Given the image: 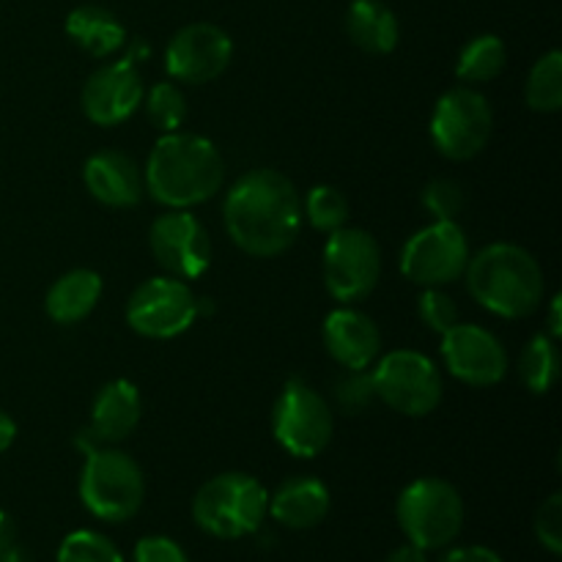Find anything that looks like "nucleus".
Masks as SVG:
<instances>
[{"instance_id":"f257e3e1","label":"nucleus","mask_w":562,"mask_h":562,"mask_svg":"<svg viewBox=\"0 0 562 562\" xmlns=\"http://www.w3.org/2000/svg\"><path fill=\"white\" fill-rule=\"evenodd\" d=\"M223 220L234 245L247 256H283L302 228L300 192L280 170H250L225 195Z\"/></svg>"},{"instance_id":"f03ea898","label":"nucleus","mask_w":562,"mask_h":562,"mask_svg":"<svg viewBox=\"0 0 562 562\" xmlns=\"http://www.w3.org/2000/svg\"><path fill=\"white\" fill-rule=\"evenodd\" d=\"M143 181L148 195L162 206L192 209L223 190V154L209 137L168 132L154 143Z\"/></svg>"},{"instance_id":"7ed1b4c3","label":"nucleus","mask_w":562,"mask_h":562,"mask_svg":"<svg viewBox=\"0 0 562 562\" xmlns=\"http://www.w3.org/2000/svg\"><path fill=\"white\" fill-rule=\"evenodd\" d=\"M464 280L475 302L503 318L532 316L547 294L538 258L514 241H494L470 256Z\"/></svg>"},{"instance_id":"20e7f679","label":"nucleus","mask_w":562,"mask_h":562,"mask_svg":"<svg viewBox=\"0 0 562 562\" xmlns=\"http://www.w3.org/2000/svg\"><path fill=\"white\" fill-rule=\"evenodd\" d=\"M86 464L80 472V499L86 510L108 525L137 516L146 499V475L140 464L113 445L82 442Z\"/></svg>"},{"instance_id":"39448f33","label":"nucleus","mask_w":562,"mask_h":562,"mask_svg":"<svg viewBox=\"0 0 562 562\" xmlns=\"http://www.w3.org/2000/svg\"><path fill=\"white\" fill-rule=\"evenodd\" d=\"M269 516V492L247 472H223L198 488L192 519L206 536L236 541L247 538Z\"/></svg>"},{"instance_id":"423d86ee","label":"nucleus","mask_w":562,"mask_h":562,"mask_svg":"<svg viewBox=\"0 0 562 562\" xmlns=\"http://www.w3.org/2000/svg\"><path fill=\"white\" fill-rule=\"evenodd\" d=\"M395 519L406 541L423 552L448 549L464 527V499L445 477H417L395 503Z\"/></svg>"},{"instance_id":"0eeeda50","label":"nucleus","mask_w":562,"mask_h":562,"mask_svg":"<svg viewBox=\"0 0 562 562\" xmlns=\"http://www.w3.org/2000/svg\"><path fill=\"white\" fill-rule=\"evenodd\" d=\"M371 379L376 401H382L404 417H426L442 404V373H439L437 362L423 351H387L373 362Z\"/></svg>"},{"instance_id":"6e6552de","label":"nucleus","mask_w":562,"mask_h":562,"mask_svg":"<svg viewBox=\"0 0 562 562\" xmlns=\"http://www.w3.org/2000/svg\"><path fill=\"white\" fill-rule=\"evenodd\" d=\"M272 434L274 442L294 459H316L333 442V406L305 379H289L274 401Z\"/></svg>"},{"instance_id":"1a4fd4ad","label":"nucleus","mask_w":562,"mask_h":562,"mask_svg":"<svg viewBox=\"0 0 562 562\" xmlns=\"http://www.w3.org/2000/svg\"><path fill=\"white\" fill-rule=\"evenodd\" d=\"M494 135V110L475 86L450 88L431 113V140L445 159L467 162L488 146Z\"/></svg>"},{"instance_id":"9d476101","label":"nucleus","mask_w":562,"mask_h":562,"mask_svg":"<svg viewBox=\"0 0 562 562\" xmlns=\"http://www.w3.org/2000/svg\"><path fill=\"white\" fill-rule=\"evenodd\" d=\"M470 239L456 220H434L401 250V274L420 289H445L464 278Z\"/></svg>"},{"instance_id":"9b49d317","label":"nucleus","mask_w":562,"mask_h":562,"mask_svg":"<svg viewBox=\"0 0 562 562\" xmlns=\"http://www.w3.org/2000/svg\"><path fill=\"white\" fill-rule=\"evenodd\" d=\"M322 272L333 300L344 305L366 300L382 278V247L368 231L344 225L327 236Z\"/></svg>"},{"instance_id":"f8f14e48","label":"nucleus","mask_w":562,"mask_h":562,"mask_svg":"<svg viewBox=\"0 0 562 562\" xmlns=\"http://www.w3.org/2000/svg\"><path fill=\"white\" fill-rule=\"evenodd\" d=\"M198 316H201L198 294L190 283L170 274L143 280L126 302V324L137 335L151 340H168L187 333Z\"/></svg>"},{"instance_id":"ddd939ff","label":"nucleus","mask_w":562,"mask_h":562,"mask_svg":"<svg viewBox=\"0 0 562 562\" xmlns=\"http://www.w3.org/2000/svg\"><path fill=\"white\" fill-rule=\"evenodd\" d=\"M148 247L170 278L195 280L212 267V239L190 209L159 214L148 231Z\"/></svg>"},{"instance_id":"4468645a","label":"nucleus","mask_w":562,"mask_h":562,"mask_svg":"<svg viewBox=\"0 0 562 562\" xmlns=\"http://www.w3.org/2000/svg\"><path fill=\"white\" fill-rule=\"evenodd\" d=\"M234 58V38L212 22L179 27L165 49V71L184 86H203L223 75Z\"/></svg>"},{"instance_id":"2eb2a0df","label":"nucleus","mask_w":562,"mask_h":562,"mask_svg":"<svg viewBox=\"0 0 562 562\" xmlns=\"http://www.w3.org/2000/svg\"><path fill=\"white\" fill-rule=\"evenodd\" d=\"M442 360L450 376L470 387H494L508 373V351L503 340L477 324H453L442 335Z\"/></svg>"},{"instance_id":"dca6fc26","label":"nucleus","mask_w":562,"mask_h":562,"mask_svg":"<svg viewBox=\"0 0 562 562\" xmlns=\"http://www.w3.org/2000/svg\"><path fill=\"white\" fill-rule=\"evenodd\" d=\"M146 97V86L130 58L113 60L93 71L80 93L82 113L97 126H119L137 113Z\"/></svg>"},{"instance_id":"f3484780","label":"nucleus","mask_w":562,"mask_h":562,"mask_svg":"<svg viewBox=\"0 0 562 562\" xmlns=\"http://www.w3.org/2000/svg\"><path fill=\"white\" fill-rule=\"evenodd\" d=\"M324 346L344 371H368L382 357V333L368 313L338 307L324 318Z\"/></svg>"},{"instance_id":"a211bd4d","label":"nucleus","mask_w":562,"mask_h":562,"mask_svg":"<svg viewBox=\"0 0 562 562\" xmlns=\"http://www.w3.org/2000/svg\"><path fill=\"white\" fill-rule=\"evenodd\" d=\"M82 181L91 192L93 201L110 209H132L143 201L146 181L143 170L130 154L104 148V151L91 154L82 168Z\"/></svg>"},{"instance_id":"6ab92c4d","label":"nucleus","mask_w":562,"mask_h":562,"mask_svg":"<svg viewBox=\"0 0 562 562\" xmlns=\"http://www.w3.org/2000/svg\"><path fill=\"white\" fill-rule=\"evenodd\" d=\"M143 417V398L130 379H113L97 393L91 406L88 439L97 445H119L135 434Z\"/></svg>"},{"instance_id":"aec40b11","label":"nucleus","mask_w":562,"mask_h":562,"mask_svg":"<svg viewBox=\"0 0 562 562\" xmlns=\"http://www.w3.org/2000/svg\"><path fill=\"white\" fill-rule=\"evenodd\" d=\"M329 488L318 477L294 475L269 494V516L289 530H313L329 514Z\"/></svg>"},{"instance_id":"412c9836","label":"nucleus","mask_w":562,"mask_h":562,"mask_svg":"<svg viewBox=\"0 0 562 562\" xmlns=\"http://www.w3.org/2000/svg\"><path fill=\"white\" fill-rule=\"evenodd\" d=\"M351 44L368 55H387L398 47L401 25L384 0H351L344 16Z\"/></svg>"},{"instance_id":"4be33fe9","label":"nucleus","mask_w":562,"mask_h":562,"mask_svg":"<svg viewBox=\"0 0 562 562\" xmlns=\"http://www.w3.org/2000/svg\"><path fill=\"white\" fill-rule=\"evenodd\" d=\"M66 36L93 58H110L126 47V27L104 5H77L66 16Z\"/></svg>"},{"instance_id":"5701e85b","label":"nucleus","mask_w":562,"mask_h":562,"mask_svg":"<svg viewBox=\"0 0 562 562\" xmlns=\"http://www.w3.org/2000/svg\"><path fill=\"white\" fill-rule=\"evenodd\" d=\"M102 296V278L93 269H71L60 274L44 296V311L55 324H80L93 313Z\"/></svg>"},{"instance_id":"b1692460","label":"nucleus","mask_w":562,"mask_h":562,"mask_svg":"<svg viewBox=\"0 0 562 562\" xmlns=\"http://www.w3.org/2000/svg\"><path fill=\"white\" fill-rule=\"evenodd\" d=\"M505 64H508V47L503 38L494 33H483L464 44L459 60H456V77L464 86H477V82H488L503 75Z\"/></svg>"},{"instance_id":"393cba45","label":"nucleus","mask_w":562,"mask_h":562,"mask_svg":"<svg viewBox=\"0 0 562 562\" xmlns=\"http://www.w3.org/2000/svg\"><path fill=\"white\" fill-rule=\"evenodd\" d=\"M519 373L532 395H547L560 379L558 340L549 335H536L519 357Z\"/></svg>"},{"instance_id":"a878e982","label":"nucleus","mask_w":562,"mask_h":562,"mask_svg":"<svg viewBox=\"0 0 562 562\" xmlns=\"http://www.w3.org/2000/svg\"><path fill=\"white\" fill-rule=\"evenodd\" d=\"M527 108L536 113H558L562 108V53L549 49L532 64L525 82Z\"/></svg>"},{"instance_id":"bb28decb","label":"nucleus","mask_w":562,"mask_h":562,"mask_svg":"<svg viewBox=\"0 0 562 562\" xmlns=\"http://www.w3.org/2000/svg\"><path fill=\"white\" fill-rule=\"evenodd\" d=\"M146 102V115L151 121L154 130H159L162 135L168 132H179L184 126L190 108H187V97L176 82H154L148 88V93L143 97Z\"/></svg>"},{"instance_id":"cd10ccee","label":"nucleus","mask_w":562,"mask_h":562,"mask_svg":"<svg viewBox=\"0 0 562 562\" xmlns=\"http://www.w3.org/2000/svg\"><path fill=\"white\" fill-rule=\"evenodd\" d=\"M302 217H307V223L316 231L333 234V231L344 228L349 220V201L338 187L318 184L307 192L305 203H302Z\"/></svg>"},{"instance_id":"c85d7f7f","label":"nucleus","mask_w":562,"mask_h":562,"mask_svg":"<svg viewBox=\"0 0 562 562\" xmlns=\"http://www.w3.org/2000/svg\"><path fill=\"white\" fill-rule=\"evenodd\" d=\"M55 562H124V554L102 532L75 530L60 541Z\"/></svg>"},{"instance_id":"c756f323","label":"nucleus","mask_w":562,"mask_h":562,"mask_svg":"<svg viewBox=\"0 0 562 562\" xmlns=\"http://www.w3.org/2000/svg\"><path fill=\"white\" fill-rule=\"evenodd\" d=\"M335 401L346 415H360V412L371 409L376 401V390H373V379L368 371H346L344 376L335 382Z\"/></svg>"},{"instance_id":"7c9ffc66","label":"nucleus","mask_w":562,"mask_h":562,"mask_svg":"<svg viewBox=\"0 0 562 562\" xmlns=\"http://www.w3.org/2000/svg\"><path fill=\"white\" fill-rule=\"evenodd\" d=\"M464 201V190L453 179H434L423 190V206L434 220H459Z\"/></svg>"},{"instance_id":"2f4dec72","label":"nucleus","mask_w":562,"mask_h":562,"mask_svg":"<svg viewBox=\"0 0 562 562\" xmlns=\"http://www.w3.org/2000/svg\"><path fill=\"white\" fill-rule=\"evenodd\" d=\"M417 316L431 333L445 335L453 324H459V307H456L453 296L445 294L442 289H423L420 300H417Z\"/></svg>"},{"instance_id":"473e14b6","label":"nucleus","mask_w":562,"mask_h":562,"mask_svg":"<svg viewBox=\"0 0 562 562\" xmlns=\"http://www.w3.org/2000/svg\"><path fill=\"white\" fill-rule=\"evenodd\" d=\"M536 538L549 554H562V494L554 492L536 514Z\"/></svg>"},{"instance_id":"72a5a7b5","label":"nucleus","mask_w":562,"mask_h":562,"mask_svg":"<svg viewBox=\"0 0 562 562\" xmlns=\"http://www.w3.org/2000/svg\"><path fill=\"white\" fill-rule=\"evenodd\" d=\"M135 562H190V558L173 538L146 536L135 543Z\"/></svg>"},{"instance_id":"f704fd0d","label":"nucleus","mask_w":562,"mask_h":562,"mask_svg":"<svg viewBox=\"0 0 562 562\" xmlns=\"http://www.w3.org/2000/svg\"><path fill=\"white\" fill-rule=\"evenodd\" d=\"M439 562H505L488 547H456L439 558Z\"/></svg>"},{"instance_id":"c9c22d12","label":"nucleus","mask_w":562,"mask_h":562,"mask_svg":"<svg viewBox=\"0 0 562 562\" xmlns=\"http://www.w3.org/2000/svg\"><path fill=\"white\" fill-rule=\"evenodd\" d=\"M16 549V525L5 510H0V560Z\"/></svg>"},{"instance_id":"e433bc0d","label":"nucleus","mask_w":562,"mask_h":562,"mask_svg":"<svg viewBox=\"0 0 562 562\" xmlns=\"http://www.w3.org/2000/svg\"><path fill=\"white\" fill-rule=\"evenodd\" d=\"M384 562H428V552H423L420 547L406 541L404 547L393 549V554H387V560Z\"/></svg>"},{"instance_id":"4c0bfd02","label":"nucleus","mask_w":562,"mask_h":562,"mask_svg":"<svg viewBox=\"0 0 562 562\" xmlns=\"http://www.w3.org/2000/svg\"><path fill=\"white\" fill-rule=\"evenodd\" d=\"M16 439V423L14 417L9 415V412L0 409V453H5V450L14 445Z\"/></svg>"},{"instance_id":"58836bf2","label":"nucleus","mask_w":562,"mask_h":562,"mask_svg":"<svg viewBox=\"0 0 562 562\" xmlns=\"http://www.w3.org/2000/svg\"><path fill=\"white\" fill-rule=\"evenodd\" d=\"M560 305H562V300L560 296H554L552 300V307H549V338H554L558 340L560 335H562V322H560Z\"/></svg>"}]
</instances>
